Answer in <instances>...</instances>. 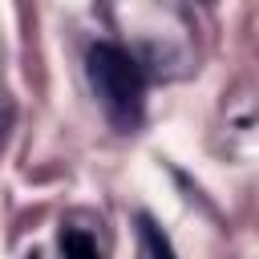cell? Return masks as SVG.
<instances>
[{"instance_id":"cell-1","label":"cell","mask_w":259,"mask_h":259,"mask_svg":"<svg viewBox=\"0 0 259 259\" xmlns=\"http://www.w3.org/2000/svg\"><path fill=\"white\" fill-rule=\"evenodd\" d=\"M85 77L117 134H134L146 117V69L138 57L113 40H93L85 49Z\"/></svg>"},{"instance_id":"cell-3","label":"cell","mask_w":259,"mask_h":259,"mask_svg":"<svg viewBox=\"0 0 259 259\" xmlns=\"http://www.w3.org/2000/svg\"><path fill=\"white\" fill-rule=\"evenodd\" d=\"M138 227H142V239H146L150 259H178V255H174V247H170V239H166V231H162L150 214H142V219H138Z\"/></svg>"},{"instance_id":"cell-2","label":"cell","mask_w":259,"mask_h":259,"mask_svg":"<svg viewBox=\"0 0 259 259\" xmlns=\"http://www.w3.org/2000/svg\"><path fill=\"white\" fill-rule=\"evenodd\" d=\"M61 259H97L93 235H85V231H77V227H65V231H61Z\"/></svg>"}]
</instances>
